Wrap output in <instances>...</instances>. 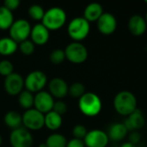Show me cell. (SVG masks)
<instances>
[{
    "label": "cell",
    "mask_w": 147,
    "mask_h": 147,
    "mask_svg": "<svg viewBox=\"0 0 147 147\" xmlns=\"http://www.w3.org/2000/svg\"><path fill=\"white\" fill-rule=\"evenodd\" d=\"M113 108L119 115L128 116L138 109L137 98L133 93L128 90H122L114 96Z\"/></svg>",
    "instance_id": "6da1fadb"
},
{
    "label": "cell",
    "mask_w": 147,
    "mask_h": 147,
    "mask_svg": "<svg viewBox=\"0 0 147 147\" xmlns=\"http://www.w3.org/2000/svg\"><path fill=\"white\" fill-rule=\"evenodd\" d=\"M78 107L80 111L88 117L98 115L102 109V102L98 95L93 92H86L79 98Z\"/></svg>",
    "instance_id": "7a4b0ae2"
},
{
    "label": "cell",
    "mask_w": 147,
    "mask_h": 147,
    "mask_svg": "<svg viewBox=\"0 0 147 147\" xmlns=\"http://www.w3.org/2000/svg\"><path fill=\"white\" fill-rule=\"evenodd\" d=\"M67 21L65 10L60 7H52L45 11L42 24L50 32L61 29Z\"/></svg>",
    "instance_id": "3957f363"
},
{
    "label": "cell",
    "mask_w": 147,
    "mask_h": 147,
    "mask_svg": "<svg viewBox=\"0 0 147 147\" xmlns=\"http://www.w3.org/2000/svg\"><path fill=\"white\" fill-rule=\"evenodd\" d=\"M68 36L75 41L85 40L90 33V23L82 16L73 18L67 28Z\"/></svg>",
    "instance_id": "277c9868"
},
{
    "label": "cell",
    "mask_w": 147,
    "mask_h": 147,
    "mask_svg": "<svg viewBox=\"0 0 147 147\" xmlns=\"http://www.w3.org/2000/svg\"><path fill=\"white\" fill-rule=\"evenodd\" d=\"M66 59L72 64L80 65L84 63L88 57L87 47L81 42H71L64 49Z\"/></svg>",
    "instance_id": "5b68a950"
},
{
    "label": "cell",
    "mask_w": 147,
    "mask_h": 147,
    "mask_svg": "<svg viewBox=\"0 0 147 147\" xmlns=\"http://www.w3.org/2000/svg\"><path fill=\"white\" fill-rule=\"evenodd\" d=\"M31 26L26 19H17L14 21L9 29L10 37L17 44L29 39L30 35Z\"/></svg>",
    "instance_id": "8992f818"
},
{
    "label": "cell",
    "mask_w": 147,
    "mask_h": 147,
    "mask_svg": "<svg viewBox=\"0 0 147 147\" xmlns=\"http://www.w3.org/2000/svg\"><path fill=\"white\" fill-rule=\"evenodd\" d=\"M48 83V78L42 71H33L24 78V87L31 93H38L42 90Z\"/></svg>",
    "instance_id": "52a82bcc"
},
{
    "label": "cell",
    "mask_w": 147,
    "mask_h": 147,
    "mask_svg": "<svg viewBox=\"0 0 147 147\" xmlns=\"http://www.w3.org/2000/svg\"><path fill=\"white\" fill-rule=\"evenodd\" d=\"M22 122L27 130H40L44 127V115L35 109H28L22 115Z\"/></svg>",
    "instance_id": "ba28073f"
},
{
    "label": "cell",
    "mask_w": 147,
    "mask_h": 147,
    "mask_svg": "<svg viewBox=\"0 0 147 147\" xmlns=\"http://www.w3.org/2000/svg\"><path fill=\"white\" fill-rule=\"evenodd\" d=\"M10 144L11 147H31L33 145V136L29 130L21 127L11 131Z\"/></svg>",
    "instance_id": "9c48e42d"
},
{
    "label": "cell",
    "mask_w": 147,
    "mask_h": 147,
    "mask_svg": "<svg viewBox=\"0 0 147 147\" xmlns=\"http://www.w3.org/2000/svg\"><path fill=\"white\" fill-rule=\"evenodd\" d=\"M85 147H107L109 142L107 134L101 129L88 131L83 140Z\"/></svg>",
    "instance_id": "30bf717a"
},
{
    "label": "cell",
    "mask_w": 147,
    "mask_h": 147,
    "mask_svg": "<svg viewBox=\"0 0 147 147\" xmlns=\"http://www.w3.org/2000/svg\"><path fill=\"white\" fill-rule=\"evenodd\" d=\"M3 87L10 96H18L23 90L24 79L19 73L13 72L5 78Z\"/></svg>",
    "instance_id": "8fae6325"
},
{
    "label": "cell",
    "mask_w": 147,
    "mask_h": 147,
    "mask_svg": "<svg viewBox=\"0 0 147 147\" xmlns=\"http://www.w3.org/2000/svg\"><path fill=\"white\" fill-rule=\"evenodd\" d=\"M54 103V97L49 93V91L42 90L34 96L35 109L38 110L43 115L52 111Z\"/></svg>",
    "instance_id": "7c38bea8"
},
{
    "label": "cell",
    "mask_w": 147,
    "mask_h": 147,
    "mask_svg": "<svg viewBox=\"0 0 147 147\" xmlns=\"http://www.w3.org/2000/svg\"><path fill=\"white\" fill-rule=\"evenodd\" d=\"M96 22L99 32L103 35H111L117 28L116 17L109 12H104Z\"/></svg>",
    "instance_id": "4fadbf2b"
},
{
    "label": "cell",
    "mask_w": 147,
    "mask_h": 147,
    "mask_svg": "<svg viewBox=\"0 0 147 147\" xmlns=\"http://www.w3.org/2000/svg\"><path fill=\"white\" fill-rule=\"evenodd\" d=\"M68 92V85L61 78H54L49 83V93L57 99L64 98Z\"/></svg>",
    "instance_id": "5bb4252c"
},
{
    "label": "cell",
    "mask_w": 147,
    "mask_h": 147,
    "mask_svg": "<svg viewBox=\"0 0 147 147\" xmlns=\"http://www.w3.org/2000/svg\"><path fill=\"white\" fill-rule=\"evenodd\" d=\"M127 28L129 32L133 36H142L147 29L146 21L141 15H133L128 20Z\"/></svg>",
    "instance_id": "9a60e30c"
},
{
    "label": "cell",
    "mask_w": 147,
    "mask_h": 147,
    "mask_svg": "<svg viewBox=\"0 0 147 147\" xmlns=\"http://www.w3.org/2000/svg\"><path fill=\"white\" fill-rule=\"evenodd\" d=\"M30 40L37 46H43L48 43L50 34L49 31L42 24L36 23L31 27L30 31Z\"/></svg>",
    "instance_id": "2e32d148"
},
{
    "label": "cell",
    "mask_w": 147,
    "mask_h": 147,
    "mask_svg": "<svg viewBox=\"0 0 147 147\" xmlns=\"http://www.w3.org/2000/svg\"><path fill=\"white\" fill-rule=\"evenodd\" d=\"M145 117L142 113V111L139 109H135L128 117L125 120L123 124L126 127V129L129 131H135L142 128L145 126Z\"/></svg>",
    "instance_id": "e0dca14e"
},
{
    "label": "cell",
    "mask_w": 147,
    "mask_h": 147,
    "mask_svg": "<svg viewBox=\"0 0 147 147\" xmlns=\"http://www.w3.org/2000/svg\"><path fill=\"white\" fill-rule=\"evenodd\" d=\"M104 13L102 5L99 3H91L86 6L83 11V16L89 23L97 22Z\"/></svg>",
    "instance_id": "ac0fdd59"
},
{
    "label": "cell",
    "mask_w": 147,
    "mask_h": 147,
    "mask_svg": "<svg viewBox=\"0 0 147 147\" xmlns=\"http://www.w3.org/2000/svg\"><path fill=\"white\" fill-rule=\"evenodd\" d=\"M107 134L109 140L119 142V141L123 140L126 137L128 134V130L126 129V127H125L123 123L116 122L110 126L108 129V133Z\"/></svg>",
    "instance_id": "d6986e66"
},
{
    "label": "cell",
    "mask_w": 147,
    "mask_h": 147,
    "mask_svg": "<svg viewBox=\"0 0 147 147\" xmlns=\"http://www.w3.org/2000/svg\"><path fill=\"white\" fill-rule=\"evenodd\" d=\"M18 50V44L10 37L0 38V55L10 56Z\"/></svg>",
    "instance_id": "ffe728a7"
},
{
    "label": "cell",
    "mask_w": 147,
    "mask_h": 147,
    "mask_svg": "<svg viewBox=\"0 0 147 147\" xmlns=\"http://www.w3.org/2000/svg\"><path fill=\"white\" fill-rule=\"evenodd\" d=\"M62 125V115L56 114L54 111H50L44 115V126L51 130L56 131Z\"/></svg>",
    "instance_id": "44dd1931"
},
{
    "label": "cell",
    "mask_w": 147,
    "mask_h": 147,
    "mask_svg": "<svg viewBox=\"0 0 147 147\" xmlns=\"http://www.w3.org/2000/svg\"><path fill=\"white\" fill-rule=\"evenodd\" d=\"M3 121H4V124L8 127L11 128L12 130L21 127V125L23 124L22 115L18 112L13 110L9 111L5 114Z\"/></svg>",
    "instance_id": "7402d4cb"
},
{
    "label": "cell",
    "mask_w": 147,
    "mask_h": 147,
    "mask_svg": "<svg viewBox=\"0 0 147 147\" xmlns=\"http://www.w3.org/2000/svg\"><path fill=\"white\" fill-rule=\"evenodd\" d=\"M14 22V16L12 11L4 6H0V30H9Z\"/></svg>",
    "instance_id": "603a6c76"
},
{
    "label": "cell",
    "mask_w": 147,
    "mask_h": 147,
    "mask_svg": "<svg viewBox=\"0 0 147 147\" xmlns=\"http://www.w3.org/2000/svg\"><path fill=\"white\" fill-rule=\"evenodd\" d=\"M67 142L68 140L64 135L55 133L48 136L45 144L47 147H66Z\"/></svg>",
    "instance_id": "cb8c5ba5"
},
{
    "label": "cell",
    "mask_w": 147,
    "mask_h": 147,
    "mask_svg": "<svg viewBox=\"0 0 147 147\" xmlns=\"http://www.w3.org/2000/svg\"><path fill=\"white\" fill-rule=\"evenodd\" d=\"M18 103L19 105L28 110L30 109L32 106H34V95L33 93L24 90L18 95Z\"/></svg>",
    "instance_id": "d4e9b609"
},
{
    "label": "cell",
    "mask_w": 147,
    "mask_h": 147,
    "mask_svg": "<svg viewBox=\"0 0 147 147\" xmlns=\"http://www.w3.org/2000/svg\"><path fill=\"white\" fill-rule=\"evenodd\" d=\"M86 93V88L81 82H75L70 86H68V94L73 98H81Z\"/></svg>",
    "instance_id": "484cf974"
},
{
    "label": "cell",
    "mask_w": 147,
    "mask_h": 147,
    "mask_svg": "<svg viewBox=\"0 0 147 147\" xmlns=\"http://www.w3.org/2000/svg\"><path fill=\"white\" fill-rule=\"evenodd\" d=\"M28 13H29V17L32 20H34V21H42L45 11H44L43 8L41 5L33 4L29 8Z\"/></svg>",
    "instance_id": "4316f807"
},
{
    "label": "cell",
    "mask_w": 147,
    "mask_h": 147,
    "mask_svg": "<svg viewBox=\"0 0 147 147\" xmlns=\"http://www.w3.org/2000/svg\"><path fill=\"white\" fill-rule=\"evenodd\" d=\"M35 44L30 40H26L18 44L19 51L25 56H29L35 52Z\"/></svg>",
    "instance_id": "83f0119b"
},
{
    "label": "cell",
    "mask_w": 147,
    "mask_h": 147,
    "mask_svg": "<svg viewBox=\"0 0 147 147\" xmlns=\"http://www.w3.org/2000/svg\"><path fill=\"white\" fill-rule=\"evenodd\" d=\"M66 59L64 50L62 49H55L49 54V60L54 65H60Z\"/></svg>",
    "instance_id": "f1b7e54d"
},
{
    "label": "cell",
    "mask_w": 147,
    "mask_h": 147,
    "mask_svg": "<svg viewBox=\"0 0 147 147\" xmlns=\"http://www.w3.org/2000/svg\"><path fill=\"white\" fill-rule=\"evenodd\" d=\"M14 65L8 59H3L0 61V75L3 77H7L13 73Z\"/></svg>",
    "instance_id": "f546056e"
},
{
    "label": "cell",
    "mask_w": 147,
    "mask_h": 147,
    "mask_svg": "<svg viewBox=\"0 0 147 147\" xmlns=\"http://www.w3.org/2000/svg\"><path fill=\"white\" fill-rule=\"evenodd\" d=\"M72 134H73V136H74L75 139L83 140L85 136L88 134V130H87L86 127H84L83 125L79 124V125H76V126L74 127Z\"/></svg>",
    "instance_id": "4dcf8cb0"
},
{
    "label": "cell",
    "mask_w": 147,
    "mask_h": 147,
    "mask_svg": "<svg viewBox=\"0 0 147 147\" xmlns=\"http://www.w3.org/2000/svg\"><path fill=\"white\" fill-rule=\"evenodd\" d=\"M52 111L55 112L56 114H58L60 115H62L67 113V111H68V105L63 101H61V100L56 101L54 103Z\"/></svg>",
    "instance_id": "1f68e13d"
},
{
    "label": "cell",
    "mask_w": 147,
    "mask_h": 147,
    "mask_svg": "<svg viewBox=\"0 0 147 147\" xmlns=\"http://www.w3.org/2000/svg\"><path fill=\"white\" fill-rule=\"evenodd\" d=\"M20 5V1L19 0H5L3 3V5L6 9H8L10 11H13L16 9Z\"/></svg>",
    "instance_id": "d6a6232c"
},
{
    "label": "cell",
    "mask_w": 147,
    "mask_h": 147,
    "mask_svg": "<svg viewBox=\"0 0 147 147\" xmlns=\"http://www.w3.org/2000/svg\"><path fill=\"white\" fill-rule=\"evenodd\" d=\"M140 140H141L140 134L139 132H137V131H133L129 135V141L128 142H130L131 144L136 146L140 141Z\"/></svg>",
    "instance_id": "836d02e7"
},
{
    "label": "cell",
    "mask_w": 147,
    "mask_h": 147,
    "mask_svg": "<svg viewBox=\"0 0 147 147\" xmlns=\"http://www.w3.org/2000/svg\"><path fill=\"white\" fill-rule=\"evenodd\" d=\"M66 147H85V145L83 140L74 138L67 142Z\"/></svg>",
    "instance_id": "e575fe53"
},
{
    "label": "cell",
    "mask_w": 147,
    "mask_h": 147,
    "mask_svg": "<svg viewBox=\"0 0 147 147\" xmlns=\"http://www.w3.org/2000/svg\"><path fill=\"white\" fill-rule=\"evenodd\" d=\"M120 147H136V146L131 144L130 142H126V143H123V144L120 146Z\"/></svg>",
    "instance_id": "d590c367"
},
{
    "label": "cell",
    "mask_w": 147,
    "mask_h": 147,
    "mask_svg": "<svg viewBox=\"0 0 147 147\" xmlns=\"http://www.w3.org/2000/svg\"><path fill=\"white\" fill-rule=\"evenodd\" d=\"M38 147H47V146H46L45 143H41V144L38 146Z\"/></svg>",
    "instance_id": "8d00e7d4"
},
{
    "label": "cell",
    "mask_w": 147,
    "mask_h": 147,
    "mask_svg": "<svg viewBox=\"0 0 147 147\" xmlns=\"http://www.w3.org/2000/svg\"><path fill=\"white\" fill-rule=\"evenodd\" d=\"M2 143H3V137H2V135L0 134V146H2Z\"/></svg>",
    "instance_id": "74e56055"
},
{
    "label": "cell",
    "mask_w": 147,
    "mask_h": 147,
    "mask_svg": "<svg viewBox=\"0 0 147 147\" xmlns=\"http://www.w3.org/2000/svg\"><path fill=\"white\" fill-rule=\"evenodd\" d=\"M145 19H146V23H147V12H146V16H145Z\"/></svg>",
    "instance_id": "f35d334b"
},
{
    "label": "cell",
    "mask_w": 147,
    "mask_h": 147,
    "mask_svg": "<svg viewBox=\"0 0 147 147\" xmlns=\"http://www.w3.org/2000/svg\"><path fill=\"white\" fill-rule=\"evenodd\" d=\"M145 3H146L147 4V0H146V1H145Z\"/></svg>",
    "instance_id": "ab89813d"
}]
</instances>
